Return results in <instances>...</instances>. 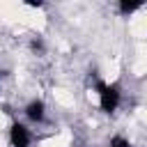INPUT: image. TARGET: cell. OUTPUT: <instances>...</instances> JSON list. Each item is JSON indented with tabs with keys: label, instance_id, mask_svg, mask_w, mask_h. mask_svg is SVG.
<instances>
[{
	"label": "cell",
	"instance_id": "3",
	"mask_svg": "<svg viewBox=\"0 0 147 147\" xmlns=\"http://www.w3.org/2000/svg\"><path fill=\"white\" fill-rule=\"evenodd\" d=\"M25 115H28L32 122H39V119H44V103H41V101H32V103H28V108H25Z\"/></svg>",
	"mask_w": 147,
	"mask_h": 147
},
{
	"label": "cell",
	"instance_id": "6",
	"mask_svg": "<svg viewBox=\"0 0 147 147\" xmlns=\"http://www.w3.org/2000/svg\"><path fill=\"white\" fill-rule=\"evenodd\" d=\"M32 48H34V51H41V48H44V44H41L39 39H34V41H32Z\"/></svg>",
	"mask_w": 147,
	"mask_h": 147
},
{
	"label": "cell",
	"instance_id": "5",
	"mask_svg": "<svg viewBox=\"0 0 147 147\" xmlns=\"http://www.w3.org/2000/svg\"><path fill=\"white\" fill-rule=\"evenodd\" d=\"M110 147H129V142H126L124 138H113V142H110Z\"/></svg>",
	"mask_w": 147,
	"mask_h": 147
},
{
	"label": "cell",
	"instance_id": "4",
	"mask_svg": "<svg viewBox=\"0 0 147 147\" xmlns=\"http://www.w3.org/2000/svg\"><path fill=\"white\" fill-rule=\"evenodd\" d=\"M119 7H122V11H124V14H129V11L138 9V7H140V2H122Z\"/></svg>",
	"mask_w": 147,
	"mask_h": 147
},
{
	"label": "cell",
	"instance_id": "1",
	"mask_svg": "<svg viewBox=\"0 0 147 147\" xmlns=\"http://www.w3.org/2000/svg\"><path fill=\"white\" fill-rule=\"evenodd\" d=\"M99 92H101V108L106 113H113L119 103V87L117 85H103Z\"/></svg>",
	"mask_w": 147,
	"mask_h": 147
},
{
	"label": "cell",
	"instance_id": "2",
	"mask_svg": "<svg viewBox=\"0 0 147 147\" xmlns=\"http://www.w3.org/2000/svg\"><path fill=\"white\" fill-rule=\"evenodd\" d=\"M9 138H11V145H14V147H28V145H30V131H28L23 124H14Z\"/></svg>",
	"mask_w": 147,
	"mask_h": 147
}]
</instances>
